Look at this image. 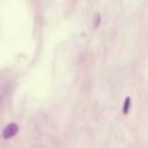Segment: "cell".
<instances>
[{"instance_id": "obj_2", "label": "cell", "mask_w": 148, "mask_h": 148, "mask_svg": "<svg viewBox=\"0 0 148 148\" xmlns=\"http://www.w3.org/2000/svg\"><path fill=\"white\" fill-rule=\"evenodd\" d=\"M130 106H131V98L130 97H127L126 99H125V104H124V113H127L128 112V109H130Z\"/></svg>"}, {"instance_id": "obj_1", "label": "cell", "mask_w": 148, "mask_h": 148, "mask_svg": "<svg viewBox=\"0 0 148 148\" xmlns=\"http://www.w3.org/2000/svg\"><path fill=\"white\" fill-rule=\"evenodd\" d=\"M17 131H18L17 125L12 123V124H9V125H7L5 127V130L2 132V136H3V139H10V138H13L17 133Z\"/></svg>"}]
</instances>
